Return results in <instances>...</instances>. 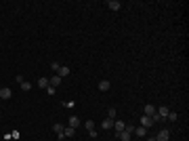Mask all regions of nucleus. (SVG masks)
Returning a JSON list of instances; mask_svg holds the SVG:
<instances>
[{
    "mask_svg": "<svg viewBox=\"0 0 189 141\" xmlns=\"http://www.w3.org/2000/svg\"><path fill=\"white\" fill-rule=\"evenodd\" d=\"M155 139L158 141H168L170 139V131H168V129H162V131L155 135Z\"/></svg>",
    "mask_w": 189,
    "mask_h": 141,
    "instance_id": "1",
    "label": "nucleus"
},
{
    "mask_svg": "<svg viewBox=\"0 0 189 141\" xmlns=\"http://www.w3.org/2000/svg\"><path fill=\"white\" fill-rule=\"evenodd\" d=\"M114 129H116V135H118V133H122V131L126 129V122H124V120H118V118H116V120H114Z\"/></svg>",
    "mask_w": 189,
    "mask_h": 141,
    "instance_id": "2",
    "label": "nucleus"
},
{
    "mask_svg": "<svg viewBox=\"0 0 189 141\" xmlns=\"http://www.w3.org/2000/svg\"><path fill=\"white\" fill-rule=\"evenodd\" d=\"M63 129H65V126H63L61 122H55V124H53V131L57 133V137H59V139H65V137H63Z\"/></svg>",
    "mask_w": 189,
    "mask_h": 141,
    "instance_id": "3",
    "label": "nucleus"
},
{
    "mask_svg": "<svg viewBox=\"0 0 189 141\" xmlns=\"http://www.w3.org/2000/svg\"><path fill=\"white\" fill-rule=\"evenodd\" d=\"M61 80H63V78H61V76H57V74H53V76H50V78H48V84H50V87H55V89H57V87H59V84H61Z\"/></svg>",
    "mask_w": 189,
    "mask_h": 141,
    "instance_id": "4",
    "label": "nucleus"
},
{
    "mask_svg": "<svg viewBox=\"0 0 189 141\" xmlns=\"http://www.w3.org/2000/svg\"><path fill=\"white\" fill-rule=\"evenodd\" d=\"M109 89H111V82H109V80H99V91L105 93V91H109Z\"/></svg>",
    "mask_w": 189,
    "mask_h": 141,
    "instance_id": "5",
    "label": "nucleus"
},
{
    "mask_svg": "<svg viewBox=\"0 0 189 141\" xmlns=\"http://www.w3.org/2000/svg\"><path fill=\"white\" fill-rule=\"evenodd\" d=\"M155 112H158V110H155L153 105H145V107H143V116H149V118H151Z\"/></svg>",
    "mask_w": 189,
    "mask_h": 141,
    "instance_id": "6",
    "label": "nucleus"
},
{
    "mask_svg": "<svg viewBox=\"0 0 189 141\" xmlns=\"http://www.w3.org/2000/svg\"><path fill=\"white\" fill-rule=\"evenodd\" d=\"M67 126H72V129H78V126H80V118H78V116H72V118L67 120Z\"/></svg>",
    "mask_w": 189,
    "mask_h": 141,
    "instance_id": "7",
    "label": "nucleus"
},
{
    "mask_svg": "<svg viewBox=\"0 0 189 141\" xmlns=\"http://www.w3.org/2000/svg\"><path fill=\"white\" fill-rule=\"evenodd\" d=\"M118 139H120V141H130V139H133V133L122 131V133H118Z\"/></svg>",
    "mask_w": 189,
    "mask_h": 141,
    "instance_id": "8",
    "label": "nucleus"
},
{
    "mask_svg": "<svg viewBox=\"0 0 189 141\" xmlns=\"http://www.w3.org/2000/svg\"><path fill=\"white\" fill-rule=\"evenodd\" d=\"M11 95H13V91H11V89H6V87H2V89H0V99H11Z\"/></svg>",
    "mask_w": 189,
    "mask_h": 141,
    "instance_id": "9",
    "label": "nucleus"
},
{
    "mask_svg": "<svg viewBox=\"0 0 189 141\" xmlns=\"http://www.w3.org/2000/svg\"><path fill=\"white\" fill-rule=\"evenodd\" d=\"M107 6H109L111 11H120V8H122V4H120V0H109V2H107Z\"/></svg>",
    "mask_w": 189,
    "mask_h": 141,
    "instance_id": "10",
    "label": "nucleus"
},
{
    "mask_svg": "<svg viewBox=\"0 0 189 141\" xmlns=\"http://www.w3.org/2000/svg\"><path fill=\"white\" fill-rule=\"evenodd\" d=\"M57 76H61V78L69 76V67H67V65H61V67H59V72H57Z\"/></svg>",
    "mask_w": 189,
    "mask_h": 141,
    "instance_id": "11",
    "label": "nucleus"
},
{
    "mask_svg": "<svg viewBox=\"0 0 189 141\" xmlns=\"http://www.w3.org/2000/svg\"><path fill=\"white\" fill-rule=\"evenodd\" d=\"M155 110H158V114H160V116L166 120V116H168V112H170V110H168L166 105H160V107H155Z\"/></svg>",
    "mask_w": 189,
    "mask_h": 141,
    "instance_id": "12",
    "label": "nucleus"
},
{
    "mask_svg": "<svg viewBox=\"0 0 189 141\" xmlns=\"http://www.w3.org/2000/svg\"><path fill=\"white\" fill-rule=\"evenodd\" d=\"M151 124H153V122H151V118H149V116H143V118H141V126H143V129H149Z\"/></svg>",
    "mask_w": 189,
    "mask_h": 141,
    "instance_id": "13",
    "label": "nucleus"
},
{
    "mask_svg": "<svg viewBox=\"0 0 189 141\" xmlns=\"http://www.w3.org/2000/svg\"><path fill=\"white\" fill-rule=\"evenodd\" d=\"M74 135H76V129H72V126L63 129V137H74Z\"/></svg>",
    "mask_w": 189,
    "mask_h": 141,
    "instance_id": "14",
    "label": "nucleus"
},
{
    "mask_svg": "<svg viewBox=\"0 0 189 141\" xmlns=\"http://www.w3.org/2000/svg\"><path fill=\"white\" fill-rule=\"evenodd\" d=\"M133 135H137V137H145V135H147V129H143V126H137Z\"/></svg>",
    "mask_w": 189,
    "mask_h": 141,
    "instance_id": "15",
    "label": "nucleus"
},
{
    "mask_svg": "<svg viewBox=\"0 0 189 141\" xmlns=\"http://www.w3.org/2000/svg\"><path fill=\"white\" fill-rule=\"evenodd\" d=\"M111 126H114V120H109V118H105L101 122V129H111Z\"/></svg>",
    "mask_w": 189,
    "mask_h": 141,
    "instance_id": "16",
    "label": "nucleus"
},
{
    "mask_svg": "<svg viewBox=\"0 0 189 141\" xmlns=\"http://www.w3.org/2000/svg\"><path fill=\"white\" fill-rule=\"evenodd\" d=\"M166 118H168L170 122H177V120H179V114H177V112H168V116H166Z\"/></svg>",
    "mask_w": 189,
    "mask_h": 141,
    "instance_id": "17",
    "label": "nucleus"
},
{
    "mask_svg": "<svg viewBox=\"0 0 189 141\" xmlns=\"http://www.w3.org/2000/svg\"><path fill=\"white\" fill-rule=\"evenodd\" d=\"M38 87L46 91V87H48V78H40V80H38Z\"/></svg>",
    "mask_w": 189,
    "mask_h": 141,
    "instance_id": "18",
    "label": "nucleus"
},
{
    "mask_svg": "<svg viewBox=\"0 0 189 141\" xmlns=\"http://www.w3.org/2000/svg\"><path fill=\"white\" fill-rule=\"evenodd\" d=\"M107 118L109 120H116V107H109L107 110Z\"/></svg>",
    "mask_w": 189,
    "mask_h": 141,
    "instance_id": "19",
    "label": "nucleus"
},
{
    "mask_svg": "<svg viewBox=\"0 0 189 141\" xmlns=\"http://www.w3.org/2000/svg\"><path fill=\"white\" fill-rule=\"evenodd\" d=\"M84 126H86V131H94V122H93V120H86Z\"/></svg>",
    "mask_w": 189,
    "mask_h": 141,
    "instance_id": "20",
    "label": "nucleus"
},
{
    "mask_svg": "<svg viewBox=\"0 0 189 141\" xmlns=\"http://www.w3.org/2000/svg\"><path fill=\"white\" fill-rule=\"evenodd\" d=\"M59 67H61V65H59V61H53V63H50V70H53L55 74L59 72Z\"/></svg>",
    "mask_w": 189,
    "mask_h": 141,
    "instance_id": "21",
    "label": "nucleus"
},
{
    "mask_svg": "<svg viewBox=\"0 0 189 141\" xmlns=\"http://www.w3.org/2000/svg\"><path fill=\"white\" fill-rule=\"evenodd\" d=\"M19 87H21V91H30V89H32V84H30V82H25V80H23Z\"/></svg>",
    "mask_w": 189,
    "mask_h": 141,
    "instance_id": "22",
    "label": "nucleus"
},
{
    "mask_svg": "<svg viewBox=\"0 0 189 141\" xmlns=\"http://www.w3.org/2000/svg\"><path fill=\"white\" fill-rule=\"evenodd\" d=\"M55 93H57V91H55V87H50V84H48V87H46V95H50V97H53Z\"/></svg>",
    "mask_w": 189,
    "mask_h": 141,
    "instance_id": "23",
    "label": "nucleus"
},
{
    "mask_svg": "<svg viewBox=\"0 0 189 141\" xmlns=\"http://www.w3.org/2000/svg\"><path fill=\"white\" fill-rule=\"evenodd\" d=\"M124 131H128V133H135V126H133V124H126V129H124Z\"/></svg>",
    "mask_w": 189,
    "mask_h": 141,
    "instance_id": "24",
    "label": "nucleus"
},
{
    "mask_svg": "<svg viewBox=\"0 0 189 141\" xmlns=\"http://www.w3.org/2000/svg\"><path fill=\"white\" fill-rule=\"evenodd\" d=\"M145 141H158V139H155V137H147Z\"/></svg>",
    "mask_w": 189,
    "mask_h": 141,
    "instance_id": "25",
    "label": "nucleus"
}]
</instances>
